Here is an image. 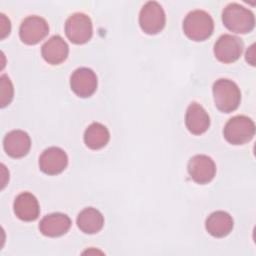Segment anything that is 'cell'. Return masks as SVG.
<instances>
[{
	"mask_svg": "<svg viewBox=\"0 0 256 256\" xmlns=\"http://www.w3.org/2000/svg\"><path fill=\"white\" fill-rule=\"evenodd\" d=\"M185 124L190 133L201 135L210 126V117L206 110L198 103H191L185 116Z\"/></svg>",
	"mask_w": 256,
	"mask_h": 256,
	"instance_id": "9a60e30c",
	"label": "cell"
},
{
	"mask_svg": "<svg viewBox=\"0 0 256 256\" xmlns=\"http://www.w3.org/2000/svg\"><path fill=\"white\" fill-rule=\"evenodd\" d=\"M0 23H1V39L3 40L5 37H7L10 34L11 31V24H10V20L4 15L1 14L0 15Z\"/></svg>",
	"mask_w": 256,
	"mask_h": 256,
	"instance_id": "44dd1931",
	"label": "cell"
},
{
	"mask_svg": "<svg viewBox=\"0 0 256 256\" xmlns=\"http://www.w3.org/2000/svg\"><path fill=\"white\" fill-rule=\"evenodd\" d=\"M255 124L246 116L231 118L224 127V137L232 145H243L253 139Z\"/></svg>",
	"mask_w": 256,
	"mask_h": 256,
	"instance_id": "277c9868",
	"label": "cell"
},
{
	"mask_svg": "<svg viewBox=\"0 0 256 256\" xmlns=\"http://www.w3.org/2000/svg\"><path fill=\"white\" fill-rule=\"evenodd\" d=\"M3 147L10 157L22 158L30 151L31 139L26 132L22 130H13L5 136Z\"/></svg>",
	"mask_w": 256,
	"mask_h": 256,
	"instance_id": "7c38bea8",
	"label": "cell"
},
{
	"mask_svg": "<svg viewBox=\"0 0 256 256\" xmlns=\"http://www.w3.org/2000/svg\"><path fill=\"white\" fill-rule=\"evenodd\" d=\"M68 165V157L64 150L58 147L46 149L40 156L39 166L43 173L47 175H58L62 173Z\"/></svg>",
	"mask_w": 256,
	"mask_h": 256,
	"instance_id": "8fae6325",
	"label": "cell"
},
{
	"mask_svg": "<svg viewBox=\"0 0 256 256\" xmlns=\"http://www.w3.org/2000/svg\"><path fill=\"white\" fill-rule=\"evenodd\" d=\"M139 24L141 29L149 35L161 32L166 24V15L162 6L155 2H147L140 11Z\"/></svg>",
	"mask_w": 256,
	"mask_h": 256,
	"instance_id": "8992f818",
	"label": "cell"
},
{
	"mask_svg": "<svg viewBox=\"0 0 256 256\" xmlns=\"http://www.w3.org/2000/svg\"><path fill=\"white\" fill-rule=\"evenodd\" d=\"M14 213L22 221H35L40 214L37 198L29 192L21 193L14 201Z\"/></svg>",
	"mask_w": 256,
	"mask_h": 256,
	"instance_id": "2e32d148",
	"label": "cell"
},
{
	"mask_svg": "<svg viewBox=\"0 0 256 256\" xmlns=\"http://www.w3.org/2000/svg\"><path fill=\"white\" fill-rule=\"evenodd\" d=\"M77 226L85 234H95L103 228L104 217L99 210L88 207L79 213Z\"/></svg>",
	"mask_w": 256,
	"mask_h": 256,
	"instance_id": "ac0fdd59",
	"label": "cell"
},
{
	"mask_svg": "<svg viewBox=\"0 0 256 256\" xmlns=\"http://www.w3.org/2000/svg\"><path fill=\"white\" fill-rule=\"evenodd\" d=\"M0 104L4 108L9 105L14 96V88L11 80L7 75H2L0 77Z\"/></svg>",
	"mask_w": 256,
	"mask_h": 256,
	"instance_id": "ffe728a7",
	"label": "cell"
},
{
	"mask_svg": "<svg viewBox=\"0 0 256 256\" xmlns=\"http://www.w3.org/2000/svg\"><path fill=\"white\" fill-rule=\"evenodd\" d=\"M222 21L229 31L236 34L250 33L255 27L253 12L237 3H231L224 9Z\"/></svg>",
	"mask_w": 256,
	"mask_h": 256,
	"instance_id": "6da1fadb",
	"label": "cell"
},
{
	"mask_svg": "<svg viewBox=\"0 0 256 256\" xmlns=\"http://www.w3.org/2000/svg\"><path fill=\"white\" fill-rule=\"evenodd\" d=\"M42 57L51 65H59L63 63L69 55V46L61 36H53L41 49Z\"/></svg>",
	"mask_w": 256,
	"mask_h": 256,
	"instance_id": "4fadbf2b",
	"label": "cell"
},
{
	"mask_svg": "<svg viewBox=\"0 0 256 256\" xmlns=\"http://www.w3.org/2000/svg\"><path fill=\"white\" fill-rule=\"evenodd\" d=\"M49 33V25L44 18L39 16L27 17L21 24L19 35L23 43L35 45L41 42Z\"/></svg>",
	"mask_w": 256,
	"mask_h": 256,
	"instance_id": "ba28073f",
	"label": "cell"
},
{
	"mask_svg": "<svg viewBox=\"0 0 256 256\" xmlns=\"http://www.w3.org/2000/svg\"><path fill=\"white\" fill-rule=\"evenodd\" d=\"M71 227V219L62 213H53L45 216L39 225L40 232L47 237H60L65 235Z\"/></svg>",
	"mask_w": 256,
	"mask_h": 256,
	"instance_id": "5bb4252c",
	"label": "cell"
},
{
	"mask_svg": "<svg viewBox=\"0 0 256 256\" xmlns=\"http://www.w3.org/2000/svg\"><path fill=\"white\" fill-rule=\"evenodd\" d=\"M234 227V222L230 214L224 211L212 213L206 220L207 232L216 238H223L229 235Z\"/></svg>",
	"mask_w": 256,
	"mask_h": 256,
	"instance_id": "e0dca14e",
	"label": "cell"
},
{
	"mask_svg": "<svg viewBox=\"0 0 256 256\" xmlns=\"http://www.w3.org/2000/svg\"><path fill=\"white\" fill-rule=\"evenodd\" d=\"M65 33L67 38L74 44L87 43L93 35V25L90 17L84 13L71 15L66 21Z\"/></svg>",
	"mask_w": 256,
	"mask_h": 256,
	"instance_id": "5b68a950",
	"label": "cell"
},
{
	"mask_svg": "<svg viewBox=\"0 0 256 256\" xmlns=\"http://www.w3.org/2000/svg\"><path fill=\"white\" fill-rule=\"evenodd\" d=\"M98 80L95 72L89 68H79L75 70L70 79L72 91L81 98L92 96L97 90Z\"/></svg>",
	"mask_w": 256,
	"mask_h": 256,
	"instance_id": "9c48e42d",
	"label": "cell"
},
{
	"mask_svg": "<svg viewBox=\"0 0 256 256\" xmlns=\"http://www.w3.org/2000/svg\"><path fill=\"white\" fill-rule=\"evenodd\" d=\"M254 50H255V45L253 44V45L250 46V48L246 52V60L252 66L255 65V57H254L255 53H254Z\"/></svg>",
	"mask_w": 256,
	"mask_h": 256,
	"instance_id": "7402d4cb",
	"label": "cell"
},
{
	"mask_svg": "<svg viewBox=\"0 0 256 256\" xmlns=\"http://www.w3.org/2000/svg\"><path fill=\"white\" fill-rule=\"evenodd\" d=\"M110 140V133L106 126L101 123H92L84 133V142L92 150L104 148Z\"/></svg>",
	"mask_w": 256,
	"mask_h": 256,
	"instance_id": "d6986e66",
	"label": "cell"
},
{
	"mask_svg": "<svg viewBox=\"0 0 256 256\" xmlns=\"http://www.w3.org/2000/svg\"><path fill=\"white\" fill-rule=\"evenodd\" d=\"M244 48L243 41L233 35H222L214 46L215 57L222 63L230 64L236 62L242 55Z\"/></svg>",
	"mask_w": 256,
	"mask_h": 256,
	"instance_id": "52a82bcc",
	"label": "cell"
},
{
	"mask_svg": "<svg viewBox=\"0 0 256 256\" xmlns=\"http://www.w3.org/2000/svg\"><path fill=\"white\" fill-rule=\"evenodd\" d=\"M183 30L189 39L196 42L205 41L213 34L214 21L207 12L194 10L184 19Z\"/></svg>",
	"mask_w": 256,
	"mask_h": 256,
	"instance_id": "7a4b0ae2",
	"label": "cell"
},
{
	"mask_svg": "<svg viewBox=\"0 0 256 256\" xmlns=\"http://www.w3.org/2000/svg\"><path fill=\"white\" fill-rule=\"evenodd\" d=\"M188 172L192 180L204 185L211 182L216 175V165L214 161L206 155H196L188 163Z\"/></svg>",
	"mask_w": 256,
	"mask_h": 256,
	"instance_id": "30bf717a",
	"label": "cell"
},
{
	"mask_svg": "<svg viewBox=\"0 0 256 256\" xmlns=\"http://www.w3.org/2000/svg\"><path fill=\"white\" fill-rule=\"evenodd\" d=\"M213 96L215 106L223 113L234 112L241 102L239 87L229 79H219L214 83Z\"/></svg>",
	"mask_w": 256,
	"mask_h": 256,
	"instance_id": "3957f363",
	"label": "cell"
}]
</instances>
